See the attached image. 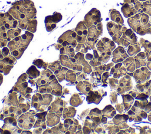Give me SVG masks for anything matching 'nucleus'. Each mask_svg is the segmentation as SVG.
Listing matches in <instances>:
<instances>
[{
    "label": "nucleus",
    "mask_w": 151,
    "mask_h": 134,
    "mask_svg": "<svg viewBox=\"0 0 151 134\" xmlns=\"http://www.w3.org/2000/svg\"><path fill=\"white\" fill-rule=\"evenodd\" d=\"M9 12L19 21L29 19L36 14V9L31 0H20L12 4Z\"/></svg>",
    "instance_id": "1"
},
{
    "label": "nucleus",
    "mask_w": 151,
    "mask_h": 134,
    "mask_svg": "<svg viewBox=\"0 0 151 134\" xmlns=\"http://www.w3.org/2000/svg\"><path fill=\"white\" fill-rule=\"evenodd\" d=\"M36 27H37V21L35 19L29 20L28 23L27 27L28 31H31L32 32H34L36 31Z\"/></svg>",
    "instance_id": "4"
},
{
    "label": "nucleus",
    "mask_w": 151,
    "mask_h": 134,
    "mask_svg": "<svg viewBox=\"0 0 151 134\" xmlns=\"http://www.w3.org/2000/svg\"><path fill=\"white\" fill-rule=\"evenodd\" d=\"M62 19V15L61 14L55 12L51 16H48L45 19V24L46 29L48 31H52L56 26V24L61 21Z\"/></svg>",
    "instance_id": "3"
},
{
    "label": "nucleus",
    "mask_w": 151,
    "mask_h": 134,
    "mask_svg": "<svg viewBox=\"0 0 151 134\" xmlns=\"http://www.w3.org/2000/svg\"><path fill=\"white\" fill-rule=\"evenodd\" d=\"M17 24V21L12 18V15L8 13H0V27H4L6 29H9L16 27Z\"/></svg>",
    "instance_id": "2"
},
{
    "label": "nucleus",
    "mask_w": 151,
    "mask_h": 134,
    "mask_svg": "<svg viewBox=\"0 0 151 134\" xmlns=\"http://www.w3.org/2000/svg\"><path fill=\"white\" fill-rule=\"evenodd\" d=\"M20 32H21L20 29H18V28L11 29V30H9L7 32V36L9 38H14V37H17V35H18L19 34Z\"/></svg>",
    "instance_id": "5"
}]
</instances>
